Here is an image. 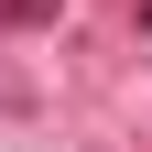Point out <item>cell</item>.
I'll list each match as a JSON object with an SVG mask.
<instances>
[{
  "instance_id": "1",
  "label": "cell",
  "mask_w": 152,
  "mask_h": 152,
  "mask_svg": "<svg viewBox=\"0 0 152 152\" xmlns=\"http://www.w3.org/2000/svg\"><path fill=\"white\" fill-rule=\"evenodd\" d=\"M0 11H11V22H44V11H54V0H0Z\"/></svg>"
}]
</instances>
